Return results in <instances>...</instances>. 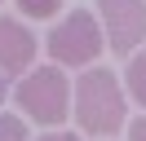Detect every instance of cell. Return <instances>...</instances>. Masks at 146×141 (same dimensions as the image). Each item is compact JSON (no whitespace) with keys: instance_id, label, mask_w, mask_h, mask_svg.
Segmentation results:
<instances>
[{"instance_id":"obj_3","label":"cell","mask_w":146,"mask_h":141,"mask_svg":"<svg viewBox=\"0 0 146 141\" xmlns=\"http://www.w3.org/2000/svg\"><path fill=\"white\" fill-rule=\"evenodd\" d=\"M66 101H71V84H66V75L58 66H40L18 84V106L36 123H62Z\"/></svg>"},{"instance_id":"obj_11","label":"cell","mask_w":146,"mask_h":141,"mask_svg":"<svg viewBox=\"0 0 146 141\" xmlns=\"http://www.w3.org/2000/svg\"><path fill=\"white\" fill-rule=\"evenodd\" d=\"M0 101H5V75H0Z\"/></svg>"},{"instance_id":"obj_5","label":"cell","mask_w":146,"mask_h":141,"mask_svg":"<svg viewBox=\"0 0 146 141\" xmlns=\"http://www.w3.org/2000/svg\"><path fill=\"white\" fill-rule=\"evenodd\" d=\"M31 57H36L31 31L22 22H13V18H0V70L5 75H22L31 66Z\"/></svg>"},{"instance_id":"obj_6","label":"cell","mask_w":146,"mask_h":141,"mask_svg":"<svg viewBox=\"0 0 146 141\" xmlns=\"http://www.w3.org/2000/svg\"><path fill=\"white\" fill-rule=\"evenodd\" d=\"M124 79H128V93H133V101H137V106H146V53L128 62Z\"/></svg>"},{"instance_id":"obj_1","label":"cell","mask_w":146,"mask_h":141,"mask_svg":"<svg viewBox=\"0 0 146 141\" xmlns=\"http://www.w3.org/2000/svg\"><path fill=\"white\" fill-rule=\"evenodd\" d=\"M75 123L89 137H115L124 128V93H119L111 70L93 66L80 75V84H75Z\"/></svg>"},{"instance_id":"obj_10","label":"cell","mask_w":146,"mask_h":141,"mask_svg":"<svg viewBox=\"0 0 146 141\" xmlns=\"http://www.w3.org/2000/svg\"><path fill=\"white\" fill-rule=\"evenodd\" d=\"M40 141H75V132H49V137H40Z\"/></svg>"},{"instance_id":"obj_7","label":"cell","mask_w":146,"mask_h":141,"mask_svg":"<svg viewBox=\"0 0 146 141\" xmlns=\"http://www.w3.org/2000/svg\"><path fill=\"white\" fill-rule=\"evenodd\" d=\"M62 5H66V0H18V9L27 18H53Z\"/></svg>"},{"instance_id":"obj_2","label":"cell","mask_w":146,"mask_h":141,"mask_svg":"<svg viewBox=\"0 0 146 141\" xmlns=\"http://www.w3.org/2000/svg\"><path fill=\"white\" fill-rule=\"evenodd\" d=\"M102 44H106V35H102L98 18H93L89 9H75L71 18H62V22L49 31V53H53V62H62V66H84V62H93L102 53Z\"/></svg>"},{"instance_id":"obj_9","label":"cell","mask_w":146,"mask_h":141,"mask_svg":"<svg viewBox=\"0 0 146 141\" xmlns=\"http://www.w3.org/2000/svg\"><path fill=\"white\" fill-rule=\"evenodd\" d=\"M128 141H146V115L128 123Z\"/></svg>"},{"instance_id":"obj_4","label":"cell","mask_w":146,"mask_h":141,"mask_svg":"<svg viewBox=\"0 0 146 141\" xmlns=\"http://www.w3.org/2000/svg\"><path fill=\"white\" fill-rule=\"evenodd\" d=\"M98 9L115 53H133L146 40V0H98Z\"/></svg>"},{"instance_id":"obj_8","label":"cell","mask_w":146,"mask_h":141,"mask_svg":"<svg viewBox=\"0 0 146 141\" xmlns=\"http://www.w3.org/2000/svg\"><path fill=\"white\" fill-rule=\"evenodd\" d=\"M0 141H27V123L18 115H0Z\"/></svg>"}]
</instances>
